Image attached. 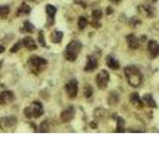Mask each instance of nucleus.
<instances>
[{
    "label": "nucleus",
    "instance_id": "1",
    "mask_svg": "<svg viewBox=\"0 0 159 149\" xmlns=\"http://www.w3.org/2000/svg\"><path fill=\"white\" fill-rule=\"evenodd\" d=\"M124 75L127 80L128 85L130 86H132V88H138V86L141 85L143 77H142V74L140 73V71H139L135 66L130 65V66L125 67Z\"/></svg>",
    "mask_w": 159,
    "mask_h": 149
},
{
    "label": "nucleus",
    "instance_id": "2",
    "mask_svg": "<svg viewBox=\"0 0 159 149\" xmlns=\"http://www.w3.org/2000/svg\"><path fill=\"white\" fill-rule=\"evenodd\" d=\"M82 47H83V45H82V43L78 41V40H73V41H71L65 49L64 56L66 60L69 62H75L77 58H78L80 52H81Z\"/></svg>",
    "mask_w": 159,
    "mask_h": 149
},
{
    "label": "nucleus",
    "instance_id": "3",
    "mask_svg": "<svg viewBox=\"0 0 159 149\" xmlns=\"http://www.w3.org/2000/svg\"><path fill=\"white\" fill-rule=\"evenodd\" d=\"M28 64L30 71L34 75H39L40 73H42L46 69V67L48 65V61L46 59L42 58V57L32 56L30 57Z\"/></svg>",
    "mask_w": 159,
    "mask_h": 149
},
{
    "label": "nucleus",
    "instance_id": "4",
    "mask_svg": "<svg viewBox=\"0 0 159 149\" xmlns=\"http://www.w3.org/2000/svg\"><path fill=\"white\" fill-rule=\"evenodd\" d=\"M24 114L27 118H38L43 114V105L40 101H33L24 109Z\"/></svg>",
    "mask_w": 159,
    "mask_h": 149
},
{
    "label": "nucleus",
    "instance_id": "5",
    "mask_svg": "<svg viewBox=\"0 0 159 149\" xmlns=\"http://www.w3.org/2000/svg\"><path fill=\"white\" fill-rule=\"evenodd\" d=\"M16 124H17V117L14 115L4 116V117L0 118V127H1L2 130L12 128Z\"/></svg>",
    "mask_w": 159,
    "mask_h": 149
},
{
    "label": "nucleus",
    "instance_id": "6",
    "mask_svg": "<svg viewBox=\"0 0 159 149\" xmlns=\"http://www.w3.org/2000/svg\"><path fill=\"white\" fill-rule=\"evenodd\" d=\"M108 82H109V74L108 71L103 70V71L98 73L97 76V85L98 86V89H106V86L108 85Z\"/></svg>",
    "mask_w": 159,
    "mask_h": 149
},
{
    "label": "nucleus",
    "instance_id": "7",
    "mask_svg": "<svg viewBox=\"0 0 159 149\" xmlns=\"http://www.w3.org/2000/svg\"><path fill=\"white\" fill-rule=\"evenodd\" d=\"M65 89L66 93L70 99H75L77 96V94H78V82H77V80H75V78L70 80L66 85Z\"/></svg>",
    "mask_w": 159,
    "mask_h": 149
},
{
    "label": "nucleus",
    "instance_id": "8",
    "mask_svg": "<svg viewBox=\"0 0 159 149\" xmlns=\"http://www.w3.org/2000/svg\"><path fill=\"white\" fill-rule=\"evenodd\" d=\"M75 114H76V110L74 107H69L68 108H66L65 110H63L62 113H61V120L63 122L67 123V122H70L72 119L75 117Z\"/></svg>",
    "mask_w": 159,
    "mask_h": 149
},
{
    "label": "nucleus",
    "instance_id": "9",
    "mask_svg": "<svg viewBox=\"0 0 159 149\" xmlns=\"http://www.w3.org/2000/svg\"><path fill=\"white\" fill-rule=\"evenodd\" d=\"M57 13V8L52 4L46 5V14H47V27L52 26L55 22V15Z\"/></svg>",
    "mask_w": 159,
    "mask_h": 149
},
{
    "label": "nucleus",
    "instance_id": "10",
    "mask_svg": "<svg viewBox=\"0 0 159 149\" xmlns=\"http://www.w3.org/2000/svg\"><path fill=\"white\" fill-rule=\"evenodd\" d=\"M14 99L15 96L11 91H3L0 93V104H11Z\"/></svg>",
    "mask_w": 159,
    "mask_h": 149
},
{
    "label": "nucleus",
    "instance_id": "11",
    "mask_svg": "<svg viewBox=\"0 0 159 149\" xmlns=\"http://www.w3.org/2000/svg\"><path fill=\"white\" fill-rule=\"evenodd\" d=\"M147 49H148V53H149L150 58L151 59L157 58V56L159 55V45H158L157 41H155V40H150L148 42Z\"/></svg>",
    "mask_w": 159,
    "mask_h": 149
},
{
    "label": "nucleus",
    "instance_id": "12",
    "mask_svg": "<svg viewBox=\"0 0 159 149\" xmlns=\"http://www.w3.org/2000/svg\"><path fill=\"white\" fill-rule=\"evenodd\" d=\"M103 18V12L100 9H95L92 13V25L94 28H100L101 26L100 19Z\"/></svg>",
    "mask_w": 159,
    "mask_h": 149
},
{
    "label": "nucleus",
    "instance_id": "13",
    "mask_svg": "<svg viewBox=\"0 0 159 149\" xmlns=\"http://www.w3.org/2000/svg\"><path fill=\"white\" fill-rule=\"evenodd\" d=\"M98 68V59L95 56H89L87 59V64L84 70L86 72H93Z\"/></svg>",
    "mask_w": 159,
    "mask_h": 149
},
{
    "label": "nucleus",
    "instance_id": "14",
    "mask_svg": "<svg viewBox=\"0 0 159 149\" xmlns=\"http://www.w3.org/2000/svg\"><path fill=\"white\" fill-rule=\"evenodd\" d=\"M21 42H22V46H24V47L28 49L29 51H34L37 49L36 42H35L34 40H33V38L30 36L25 37L23 40H21Z\"/></svg>",
    "mask_w": 159,
    "mask_h": 149
},
{
    "label": "nucleus",
    "instance_id": "15",
    "mask_svg": "<svg viewBox=\"0 0 159 149\" xmlns=\"http://www.w3.org/2000/svg\"><path fill=\"white\" fill-rule=\"evenodd\" d=\"M126 42H127L128 47H129L130 49H133V50L137 49L139 47V44H140L139 39L134 34L127 35V36H126Z\"/></svg>",
    "mask_w": 159,
    "mask_h": 149
},
{
    "label": "nucleus",
    "instance_id": "16",
    "mask_svg": "<svg viewBox=\"0 0 159 149\" xmlns=\"http://www.w3.org/2000/svg\"><path fill=\"white\" fill-rule=\"evenodd\" d=\"M130 102L132 104L134 107L142 108L143 107V101H142L141 97L139 96V94L137 93H132L130 94Z\"/></svg>",
    "mask_w": 159,
    "mask_h": 149
},
{
    "label": "nucleus",
    "instance_id": "17",
    "mask_svg": "<svg viewBox=\"0 0 159 149\" xmlns=\"http://www.w3.org/2000/svg\"><path fill=\"white\" fill-rule=\"evenodd\" d=\"M106 66L111 70H119L120 68V64L114 57L108 56L106 57Z\"/></svg>",
    "mask_w": 159,
    "mask_h": 149
},
{
    "label": "nucleus",
    "instance_id": "18",
    "mask_svg": "<svg viewBox=\"0 0 159 149\" xmlns=\"http://www.w3.org/2000/svg\"><path fill=\"white\" fill-rule=\"evenodd\" d=\"M63 37H64V33H63L62 31H57V30H55L51 33V41L54 43V44H59V43H61Z\"/></svg>",
    "mask_w": 159,
    "mask_h": 149
},
{
    "label": "nucleus",
    "instance_id": "19",
    "mask_svg": "<svg viewBox=\"0 0 159 149\" xmlns=\"http://www.w3.org/2000/svg\"><path fill=\"white\" fill-rule=\"evenodd\" d=\"M31 13V7L29 6L27 3H22L20 5V7L17 9V16L20 15H28Z\"/></svg>",
    "mask_w": 159,
    "mask_h": 149
},
{
    "label": "nucleus",
    "instance_id": "20",
    "mask_svg": "<svg viewBox=\"0 0 159 149\" xmlns=\"http://www.w3.org/2000/svg\"><path fill=\"white\" fill-rule=\"evenodd\" d=\"M143 101H144L145 104H146L147 107H153V108L157 107V105H156V102H155V101H154V99H153L152 94H144V96H143Z\"/></svg>",
    "mask_w": 159,
    "mask_h": 149
},
{
    "label": "nucleus",
    "instance_id": "21",
    "mask_svg": "<svg viewBox=\"0 0 159 149\" xmlns=\"http://www.w3.org/2000/svg\"><path fill=\"white\" fill-rule=\"evenodd\" d=\"M108 102L109 105H116L119 102V94L116 93V91H111L108 96Z\"/></svg>",
    "mask_w": 159,
    "mask_h": 149
},
{
    "label": "nucleus",
    "instance_id": "22",
    "mask_svg": "<svg viewBox=\"0 0 159 149\" xmlns=\"http://www.w3.org/2000/svg\"><path fill=\"white\" fill-rule=\"evenodd\" d=\"M125 131V127H124V119L122 117H119L116 118V132H124Z\"/></svg>",
    "mask_w": 159,
    "mask_h": 149
},
{
    "label": "nucleus",
    "instance_id": "23",
    "mask_svg": "<svg viewBox=\"0 0 159 149\" xmlns=\"http://www.w3.org/2000/svg\"><path fill=\"white\" fill-rule=\"evenodd\" d=\"M10 13V7L8 5H0V19H5Z\"/></svg>",
    "mask_w": 159,
    "mask_h": 149
},
{
    "label": "nucleus",
    "instance_id": "24",
    "mask_svg": "<svg viewBox=\"0 0 159 149\" xmlns=\"http://www.w3.org/2000/svg\"><path fill=\"white\" fill-rule=\"evenodd\" d=\"M23 30L27 33H32V32L35 31V26L30 21H25L23 23Z\"/></svg>",
    "mask_w": 159,
    "mask_h": 149
},
{
    "label": "nucleus",
    "instance_id": "25",
    "mask_svg": "<svg viewBox=\"0 0 159 149\" xmlns=\"http://www.w3.org/2000/svg\"><path fill=\"white\" fill-rule=\"evenodd\" d=\"M87 25V19L84 16H81L78 20V26L80 30H84Z\"/></svg>",
    "mask_w": 159,
    "mask_h": 149
},
{
    "label": "nucleus",
    "instance_id": "26",
    "mask_svg": "<svg viewBox=\"0 0 159 149\" xmlns=\"http://www.w3.org/2000/svg\"><path fill=\"white\" fill-rule=\"evenodd\" d=\"M84 96L86 99H90L93 96V88L90 85H86L84 88Z\"/></svg>",
    "mask_w": 159,
    "mask_h": 149
},
{
    "label": "nucleus",
    "instance_id": "27",
    "mask_svg": "<svg viewBox=\"0 0 159 149\" xmlns=\"http://www.w3.org/2000/svg\"><path fill=\"white\" fill-rule=\"evenodd\" d=\"M143 10L147 17H151V18L154 17V9H153V8L148 6V5H146V6H143Z\"/></svg>",
    "mask_w": 159,
    "mask_h": 149
},
{
    "label": "nucleus",
    "instance_id": "28",
    "mask_svg": "<svg viewBox=\"0 0 159 149\" xmlns=\"http://www.w3.org/2000/svg\"><path fill=\"white\" fill-rule=\"evenodd\" d=\"M39 131L40 132H49V123L47 120H44L40 123Z\"/></svg>",
    "mask_w": 159,
    "mask_h": 149
},
{
    "label": "nucleus",
    "instance_id": "29",
    "mask_svg": "<svg viewBox=\"0 0 159 149\" xmlns=\"http://www.w3.org/2000/svg\"><path fill=\"white\" fill-rule=\"evenodd\" d=\"M21 47H22V42H21V41L16 42V44H14V46H13V47L10 49V52H11V53H16V52H18V51L20 50Z\"/></svg>",
    "mask_w": 159,
    "mask_h": 149
},
{
    "label": "nucleus",
    "instance_id": "30",
    "mask_svg": "<svg viewBox=\"0 0 159 149\" xmlns=\"http://www.w3.org/2000/svg\"><path fill=\"white\" fill-rule=\"evenodd\" d=\"M38 40H39V43L42 47H47V45H46V43H45V39H44V32L43 31H40L39 36H38Z\"/></svg>",
    "mask_w": 159,
    "mask_h": 149
},
{
    "label": "nucleus",
    "instance_id": "31",
    "mask_svg": "<svg viewBox=\"0 0 159 149\" xmlns=\"http://www.w3.org/2000/svg\"><path fill=\"white\" fill-rule=\"evenodd\" d=\"M121 1H122V0H111V2H112L113 4H119Z\"/></svg>",
    "mask_w": 159,
    "mask_h": 149
},
{
    "label": "nucleus",
    "instance_id": "32",
    "mask_svg": "<svg viewBox=\"0 0 159 149\" xmlns=\"http://www.w3.org/2000/svg\"><path fill=\"white\" fill-rule=\"evenodd\" d=\"M106 10H108V11H106V14H108V15H109L111 13H112V8L108 7V8H106Z\"/></svg>",
    "mask_w": 159,
    "mask_h": 149
},
{
    "label": "nucleus",
    "instance_id": "33",
    "mask_svg": "<svg viewBox=\"0 0 159 149\" xmlns=\"http://www.w3.org/2000/svg\"><path fill=\"white\" fill-rule=\"evenodd\" d=\"M4 51H5V48L2 45H0V54L4 53Z\"/></svg>",
    "mask_w": 159,
    "mask_h": 149
},
{
    "label": "nucleus",
    "instance_id": "34",
    "mask_svg": "<svg viewBox=\"0 0 159 149\" xmlns=\"http://www.w3.org/2000/svg\"><path fill=\"white\" fill-rule=\"evenodd\" d=\"M28 1H34V0H28Z\"/></svg>",
    "mask_w": 159,
    "mask_h": 149
},
{
    "label": "nucleus",
    "instance_id": "35",
    "mask_svg": "<svg viewBox=\"0 0 159 149\" xmlns=\"http://www.w3.org/2000/svg\"><path fill=\"white\" fill-rule=\"evenodd\" d=\"M0 69H1V63H0Z\"/></svg>",
    "mask_w": 159,
    "mask_h": 149
},
{
    "label": "nucleus",
    "instance_id": "36",
    "mask_svg": "<svg viewBox=\"0 0 159 149\" xmlns=\"http://www.w3.org/2000/svg\"><path fill=\"white\" fill-rule=\"evenodd\" d=\"M153 1H154V2H156V1H157V0H153Z\"/></svg>",
    "mask_w": 159,
    "mask_h": 149
}]
</instances>
